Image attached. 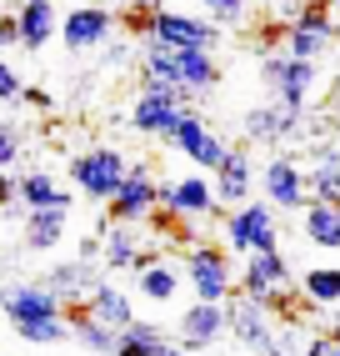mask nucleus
<instances>
[{"label":"nucleus","instance_id":"obj_38","mask_svg":"<svg viewBox=\"0 0 340 356\" xmlns=\"http://www.w3.org/2000/svg\"><path fill=\"white\" fill-rule=\"evenodd\" d=\"M105 60L120 65V60H130V45H105Z\"/></svg>","mask_w":340,"mask_h":356},{"label":"nucleus","instance_id":"obj_7","mask_svg":"<svg viewBox=\"0 0 340 356\" xmlns=\"http://www.w3.org/2000/svg\"><path fill=\"white\" fill-rule=\"evenodd\" d=\"M185 281L190 291H196V301H210V306H230V291L240 286V276L230 271L226 261V246H190L185 256Z\"/></svg>","mask_w":340,"mask_h":356},{"label":"nucleus","instance_id":"obj_24","mask_svg":"<svg viewBox=\"0 0 340 356\" xmlns=\"http://www.w3.org/2000/svg\"><path fill=\"white\" fill-rule=\"evenodd\" d=\"M305 176H310V201L340 206V151H335V146H321V151H315V161L305 165Z\"/></svg>","mask_w":340,"mask_h":356},{"label":"nucleus","instance_id":"obj_20","mask_svg":"<svg viewBox=\"0 0 340 356\" xmlns=\"http://www.w3.org/2000/svg\"><path fill=\"white\" fill-rule=\"evenodd\" d=\"M85 312H90L95 321H105V326H115V331H126V326H135V301H130V291H120V286H110V281H95V291L85 296Z\"/></svg>","mask_w":340,"mask_h":356},{"label":"nucleus","instance_id":"obj_28","mask_svg":"<svg viewBox=\"0 0 340 356\" xmlns=\"http://www.w3.org/2000/svg\"><path fill=\"white\" fill-rule=\"evenodd\" d=\"M20 206L26 211H51V206H70V196L60 191V181L51 171H26L20 176Z\"/></svg>","mask_w":340,"mask_h":356},{"label":"nucleus","instance_id":"obj_37","mask_svg":"<svg viewBox=\"0 0 340 356\" xmlns=\"http://www.w3.org/2000/svg\"><path fill=\"white\" fill-rule=\"evenodd\" d=\"M26 101H31L35 111H51V106H56V101H51V90H35V86L26 90Z\"/></svg>","mask_w":340,"mask_h":356},{"label":"nucleus","instance_id":"obj_6","mask_svg":"<svg viewBox=\"0 0 340 356\" xmlns=\"http://www.w3.org/2000/svg\"><path fill=\"white\" fill-rule=\"evenodd\" d=\"M226 246L230 251H280V221H275V206L271 201H246V206H235L230 216H226Z\"/></svg>","mask_w":340,"mask_h":356},{"label":"nucleus","instance_id":"obj_5","mask_svg":"<svg viewBox=\"0 0 340 356\" xmlns=\"http://www.w3.org/2000/svg\"><path fill=\"white\" fill-rule=\"evenodd\" d=\"M315 60H296V56H285V51H271V56H260V81L271 86V96H275V106H285V111H305L310 101H315Z\"/></svg>","mask_w":340,"mask_h":356},{"label":"nucleus","instance_id":"obj_25","mask_svg":"<svg viewBox=\"0 0 340 356\" xmlns=\"http://www.w3.org/2000/svg\"><path fill=\"white\" fill-rule=\"evenodd\" d=\"M305 241L321 251H340V206H330V201L305 206Z\"/></svg>","mask_w":340,"mask_h":356},{"label":"nucleus","instance_id":"obj_18","mask_svg":"<svg viewBox=\"0 0 340 356\" xmlns=\"http://www.w3.org/2000/svg\"><path fill=\"white\" fill-rule=\"evenodd\" d=\"M240 131H246L250 146H275V140H290L300 131V115L285 111V106H255V111H246Z\"/></svg>","mask_w":340,"mask_h":356},{"label":"nucleus","instance_id":"obj_13","mask_svg":"<svg viewBox=\"0 0 340 356\" xmlns=\"http://www.w3.org/2000/svg\"><path fill=\"white\" fill-rule=\"evenodd\" d=\"M110 40H115V15L105 6H76L60 20V45H65V51H76V56L105 51Z\"/></svg>","mask_w":340,"mask_h":356},{"label":"nucleus","instance_id":"obj_43","mask_svg":"<svg viewBox=\"0 0 340 356\" xmlns=\"http://www.w3.org/2000/svg\"><path fill=\"white\" fill-rule=\"evenodd\" d=\"M126 6H145V0H126Z\"/></svg>","mask_w":340,"mask_h":356},{"label":"nucleus","instance_id":"obj_11","mask_svg":"<svg viewBox=\"0 0 340 356\" xmlns=\"http://www.w3.org/2000/svg\"><path fill=\"white\" fill-rule=\"evenodd\" d=\"M260 191L275 211H300V206H310V176L296 156H271L260 171Z\"/></svg>","mask_w":340,"mask_h":356},{"label":"nucleus","instance_id":"obj_12","mask_svg":"<svg viewBox=\"0 0 340 356\" xmlns=\"http://www.w3.org/2000/svg\"><path fill=\"white\" fill-rule=\"evenodd\" d=\"M230 337L250 356H285L275 341V326H271V306H260L250 296H230Z\"/></svg>","mask_w":340,"mask_h":356},{"label":"nucleus","instance_id":"obj_22","mask_svg":"<svg viewBox=\"0 0 340 356\" xmlns=\"http://www.w3.org/2000/svg\"><path fill=\"white\" fill-rule=\"evenodd\" d=\"M65 316H70V337H76L90 356H115V351H120V331L105 326V321H95L85 306H70Z\"/></svg>","mask_w":340,"mask_h":356},{"label":"nucleus","instance_id":"obj_33","mask_svg":"<svg viewBox=\"0 0 340 356\" xmlns=\"http://www.w3.org/2000/svg\"><path fill=\"white\" fill-rule=\"evenodd\" d=\"M20 161V131L15 126H0V171H10Z\"/></svg>","mask_w":340,"mask_h":356},{"label":"nucleus","instance_id":"obj_3","mask_svg":"<svg viewBox=\"0 0 340 356\" xmlns=\"http://www.w3.org/2000/svg\"><path fill=\"white\" fill-rule=\"evenodd\" d=\"M190 101H196L190 90L170 86V81H155V76H140V96H135V106H130V126H135L140 136L170 140V136H176V126L185 121Z\"/></svg>","mask_w":340,"mask_h":356},{"label":"nucleus","instance_id":"obj_39","mask_svg":"<svg viewBox=\"0 0 340 356\" xmlns=\"http://www.w3.org/2000/svg\"><path fill=\"white\" fill-rule=\"evenodd\" d=\"M160 356H185V346H180V341H165V346H160Z\"/></svg>","mask_w":340,"mask_h":356},{"label":"nucleus","instance_id":"obj_40","mask_svg":"<svg viewBox=\"0 0 340 356\" xmlns=\"http://www.w3.org/2000/svg\"><path fill=\"white\" fill-rule=\"evenodd\" d=\"M335 115H340V86H335Z\"/></svg>","mask_w":340,"mask_h":356},{"label":"nucleus","instance_id":"obj_8","mask_svg":"<svg viewBox=\"0 0 340 356\" xmlns=\"http://www.w3.org/2000/svg\"><path fill=\"white\" fill-rule=\"evenodd\" d=\"M145 40H160L170 51H215L221 45V26L205 15H180V10H151V31Z\"/></svg>","mask_w":340,"mask_h":356},{"label":"nucleus","instance_id":"obj_32","mask_svg":"<svg viewBox=\"0 0 340 356\" xmlns=\"http://www.w3.org/2000/svg\"><path fill=\"white\" fill-rule=\"evenodd\" d=\"M201 10L205 20H215V26H246V15H250V0H201Z\"/></svg>","mask_w":340,"mask_h":356},{"label":"nucleus","instance_id":"obj_27","mask_svg":"<svg viewBox=\"0 0 340 356\" xmlns=\"http://www.w3.org/2000/svg\"><path fill=\"white\" fill-rule=\"evenodd\" d=\"M135 291H140L145 301L165 306V301H176V291H180V276L170 271L165 261H140V266H135Z\"/></svg>","mask_w":340,"mask_h":356},{"label":"nucleus","instance_id":"obj_41","mask_svg":"<svg viewBox=\"0 0 340 356\" xmlns=\"http://www.w3.org/2000/svg\"><path fill=\"white\" fill-rule=\"evenodd\" d=\"M335 331H340V306H335Z\"/></svg>","mask_w":340,"mask_h":356},{"label":"nucleus","instance_id":"obj_26","mask_svg":"<svg viewBox=\"0 0 340 356\" xmlns=\"http://www.w3.org/2000/svg\"><path fill=\"white\" fill-rule=\"evenodd\" d=\"M45 286H51V291L65 301V312H70V306H76L80 296H90V291H95V281L85 276V261H60V266L45 271Z\"/></svg>","mask_w":340,"mask_h":356},{"label":"nucleus","instance_id":"obj_23","mask_svg":"<svg viewBox=\"0 0 340 356\" xmlns=\"http://www.w3.org/2000/svg\"><path fill=\"white\" fill-rule=\"evenodd\" d=\"M70 221V206H51V211H26V246L31 251H56Z\"/></svg>","mask_w":340,"mask_h":356},{"label":"nucleus","instance_id":"obj_30","mask_svg":"<svg viewBox=\"0 0 340 356\" xmlns=\"http://www.w3.org/2000/svg\"><path fill=\"white\" fill-rule=\"evenodd\" d=\"M300 291L310 306H340V266H310L300 271Z\"/></svg>","mask_w":340,"mask_h":356},{"label":"nucleus","instance_id":"obj_16","mask_svg":"<svg viewBox=\"0 0 340 356\" xmlns=\"http://www.w3.org/2000/svg\"><path fill=\"white\" fill-rule=\"evenodd\" d=\"M230 331V306H210V301H196V306H185L180 321H176V341L185 351H205L215 346Z\"/></svg>","mask_w":340,"mask_h":356},{"label":"nucleus","instance_id":"obj_36","mask_svg":"<svg viewBox=\"0 0 340 356\" xmlns=\"http://www.w3.org/2000/svg\"><path fill=\"white\" fill-rule=\"evenodd\" d=\"M10 45H26V40H20V20L15 15L0 20V51H10Z\"/></svg>","mask_w":340,"mask_h":356},{"label":"nucleus","instance_id":"obj_10","mask_svg":"<svg viewBox=\"0 0 340 356\" xmlns=\"http://www.w3.org/2000/svg\"><path fill=\"white\" fill-rule=\"evenodd\" d=\"M215 206H221V196H215V181L205 171H190V176H176L160 186V211L170 221H201Z\"/></svg>","mask_w":340,"mask_h":356},{"label":"nucleus","instance_id":"obj_17","mask_svg":"<svg viewBox=\"0 0 340 356\" xmlns=\"http://www.w3.org/2000/svg\"><path fill=\"white\" fill-rule=\"evenodd\" d=\"M151 211H160V181L151 176V165H135L130 181L120 186V196L110 201V216L120 226H135V221L151 216Z\"/></svg>","mask_w":340,"mask_h":356},{"label":"nucleus","instance_id":"obj_21","mask_svg":"<svg viewBox=\"0 0 340 356\" xmlns=\"http://www.w3.org/2000/svg\"><path fill=\"white\" fill-rule=\"evenodd\" d=\"M15 20H20V40H26V51H45V45L60 35V15H56L51 0H26Z\"/></svg>","mask_w":340,"mask_h":356},{"label":"nucleus","instance_id":"obj_35","mask_svg":"<svg viewBox=\"0 0 340 356\" xmlns=\"http://www.w3.org/2000/svg\"><path fill=\"white\" fill-rule=\"evenodd\" d=\"M305 356H340V331H330V337H315L305 346Z\"/></svg>","mask_w":340,"mask_h":356},{"label":"nucleus","instance_id":"obj_42","mask_svg":"<svg viewBox=\"0 0 340 356\" xmlns=\"http://www.w3.org/2000/svg\"><path fill=\"white\" fill-rule=\"evenodd\" d=\"M145 6H155V10H160V0H145Z\"/></svg>","mask_w":340,"mask_h":356},{"label":"nucleus","instance_id":"obj_1","mask_svg":"<svg viewBox=\"0 0 340 356\" xmlns=\"http://www.w3.org/2000/svg\"><path fill=\"white\" fill-rule=\"evenodd\" d=\"M0 312H6L15 337L31 346H60L70 337L65 301L45 281H10V286H0Z\"/></svg>","mask_w":340,"mask_h":356},{"label":"nucleus","instance_id":"obj_14","mask_svg":"<svg viewBox=\"0 0 340 356\" xmlns=\"http://www.w3.org/2000/svg\"><path fill=\"white\" fill-rule=\"evenodd\" d=\"M335 45V20L325 6H300V20H290L285 31V56L296 60H321Z\"/></svg>","mask_w":340,"mask_h":356},{"label":"nucleus","instance_id":"obj_31","mask_svg":"<svg viewBox=\"0 0 340 356\" xmlns=\"http://www.w3.org/2000/svg\"><path fill=\"white\" fill-rule=\"evenodd\" d=\"M165 341H170V337H165L155 321H135V326L120 331V351H115V356H160Z\"/></svg>","mask_w":340,"mask_h":356},{"label":"nucleus","instance_id":"obj_2","mask_svg":"<svg viewBox=\"0 0 340 356\" xmlns=\"http://www.w3.org/2000/svg\"><path fill=\"white\" fill-rule=\"evenodd\" d=\"M140 76H155L190 90L196 101H205L215 86H221V65H215V51H170L160 40L140 45Z\"/></svg>","mask_w":340,"mask_h":356},{"label":"nucleus","instance_id":"obj_4","mask_svg":"<svg viewBox=\"0 0 340 356\" xmlns=\"http://www.w3.org/2000/svg\"><path fill=\"white\" fill-rule=\"evenodd\" d=\"M130 171H135V165L126 161V151H115V146H95V151L70 161V181H76V191L90 196V201H105V206L120 196V186L130 181Z\"/></svg>","mask_w":340,"mask_h":356},{"label":"nucleus","instance_id":"obj_9","mask_svg":"<svg viewBox=\"0 0 340 356\" xmlns=\"http://www.w3.org/2000/svg\"><path fill=\"white\" fill-rule=\"evenodd\" d=\"M170 146H176L190 165H196V171H221V165L230 161V151H235V146H226V140L210 131V121H205L201 111H185V121L176 126Z\"/></svg>","mask_w":340,"mask_h":356},{"label":"nucleus","instance_id":"obj_15","mask_svg":"<svg viewBox=\"0 0 340 356\" xmlns=\"http://www.w3.org/2000/svg\"><path fill=\"white\" fill-rule=\"evenodd\" d=\"M290 286V266L280 251H255L246 256V271H240V296H250L260 306H275Z\"/></svg>","mask_w":340,"mask_h":356},{"label":"nucleus","instance_id":"obj_19","mask_svg":"<svg viewBox=\"0 0 340 356\" xmlns=\"http://www.w3.org/2000/svg\"><path fill=\"white\" fill-rule=\"evenodd\" d=\"M215 196H221V206H246L255 201V161L250 151H230V161L215 171Z\"/></svg>","mask_w":340,"mask_h":356},{"label":"nucleus","instance_id":"obj_34","mask_svg":"<svg viewBox=\"0 0 340 356\" xmlns=\"http://www.w3.org/2000/svg\"><path fill=\"white\" fill-rule=\"evenodd\" d=\"M26 90H31V86L20 81V76H15V70H10L6 60H0V101H26Z\"/></svg>","mask_w":340,"mask_h":356},{"label":"nucleus","instance_id":"obj_29","mask_svg":"<svg viewBox=\"0 0 340 356\" xmlns=\"http://www.w3.org/2000/svg\"><path fill=\"white\" fill-rule=\"evenodd\" d=\"M101 246H105V266H140V236L130 231V226H105L101 231Z\"/></svg>","mask_w":340,"mask_h":356}]
</instances>
